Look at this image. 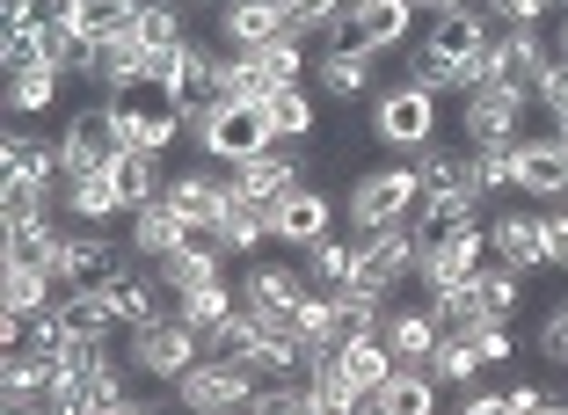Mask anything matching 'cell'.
I'll return each instance as SVG.
<instances>
[{
    "instance_id": "6da1fadb",
    "label": "cell",
    "mask_w": 568,
    "mask_h": 415,
    "mask_svg": "<svg viewBox=\"0 0 568 415\" xmlns=\"http://www.w3.org/2000/svg\"><path fill=\"white\" fill-rule=\"evenodd\" d=\"M183 132L212 168H241V161L277 146L263 102H183Z\"/></svg>"
},
{
    "instance_id": "7a4b0ae2",
    "label": "cell",
    "mask_w": 568,
    "mask_h": 415,
    "mask_svg": "<svg viewBox=\"0 0 568 415\" xmlns=\"http://www.w3.org/2000/svg\"><path fill=\"white\" fill-rule=\"evenodd\" d=\"M423 175H416V161H379V168H365L351 190H343V233L351 241H365V233H386V226H408V219L423 212Z\"/></svg>"
},
{
    "instance_id": "3957f363",
    "label": "cell",
    "mask_w": 568,
    "mask_h": 415,
    "mask_svg": "<svg viewBox=\"0 0 568 415\" xmlns=\"http://www.w3.org/2000/svg\"><path fill=\"white\" fill-rule=\"evenodd\" d=\"M437 102H445V95H437V88H423V81H386L379 95H372V110H365L372 146L416 161L423 146H437Z\"/></svg>"
},
{
    "instance_id": "277c9868",
    "label": "cell",
    "mask_w": 568,
    "mask_h": 415,
    "mask_svg": "<svg viewBox=\"0 0 568 415\" xmlns=\"http://www.w3.org/2000/svg\"><path fill=\"white\" fill-rule=\"evenodd\" d=\"M204 357L197 328H190L175 306H161L153 321H139V328H124V365H132V379H153V386H175L190 365Z\"/></svg>"
},
{
    "instance_id": "5b68a950",
    "label": "cell",
    "mask_w": 568,
    "mask_h": 415,
    "mask_svg": "<svg viewBox=\"0 0 568 415\" xmlns=\"http://www.w3.org/2000/svg\"><path fill=\"white\" fill-rule=\"evenodd\" d=\"M255 365L248 357H197L183 379L168 386V408L175 415H248L255 401Z\"/></svg>"
},
{
    "instance_id": "8992f818",
    "label": "cell",
    "mask_w": 568,
    "mask_h": 415,
    "mask_svg": "<svg viewBox=\"0 0 568 415\" xmlns=\"http://www.w3.org/2000/svg\"><path fill=\"white\" fill-rule=\"evenodd\" d=\"M525 132H532V95H518V88H503V81L459 95V146L510 153Z\"/></svg>"
},
{
    "instance_id": "52a82bcc",
    "label": "cell",
    "mask_w": 568,
    "mask_h": 415,
    "mask_svg": "<svg viewBox=\"0 0 568 415\" xmlns=\"http://www.w3.org/2000/svg\"><path fill=\"white\" fill-rule=\"evenodd\" d=\"M416 270H423L416 226H386V233H365V241H357V284L379 292V300H402L408 284H416Z\"/></svg>"
},
{
    "instance_id": "ba28073f",
    "label": "cell",
    "mask_w": 568,
    "mask_h": 415,
    "mask_svg": "<svg viewBox=\"0 0 568 415\" xmlns=\"http://www.w3.org/2000/svg\"><path fill=\"white\" fill-rule=\"evenodd\" d=\"M554 67H561L554 30H496V44H488V81L518 88V95H539Z\"/></svg>"
},
{
    "instance_id": "9c48e42d",
    "label": "cell",
    "mask_w": 568,
    "mask_h": 415,
    "mask_svg": "<svg viewBox=\"0 0 568 415\" xmlns=\"http://www.w3.org/2000/svg\"><path fill=\"white\" fill-rule=\"evenodd\" d=\"M343 44L372 51V59H402V51L416 44V0H351Z\"/></svg>"
},
{
    "instance_id": "30bf717a",
    "label": "cell",
    "mask_w": 568,
    "mask_h": 415,
    "mask_svg": "<svg viewBox=\"0 0 568 415\" xmlns=\"http://www.w3.org/2000/svg\"><path fill=\"white\" fill-rule=\"evenodd\" d=\"M510 175H518V198L568 204V132H525L510 146Z\"/></svg>"
},
{
    "instance_id": "8fae6325",
    "label": "cell",
    "mask_w": 568,
    "mask_h": 415,
    "mask_svg": "<svg viewBox=\"0 0 568 415\" xmlns=\"http://www.w3.org/2000/svg\"><path fill=\"white\" fill-rule=\"evenodd\" d=\"M110 117H118L124 153H168L175 139H190V132H183V102L153 95V88H139V95H118V102H110Z\"/></svg>"
},
{
    "instance_id": "7c38bea8",
    "label": "cell",
    "mask_w": 568,
    "mask_h": 415,
    "mask_svg": "<svg viewBox=\"0 0 568 415\" xmlns=\"http://www.w3.org/2000/svg\"><path fill=\"white\" fill-rule=\"evenodd\" d=\"M328 233H343V204L328 198V190H314V183H300L292 198H277L270 204V241L277 249H314V241H328Z\"/></svg>"
},
{
    "instance_id": "4fadbf2b",
    "label": "cell",
    "mask_w": 568,
    "mask_h": 415,
    "mask_svg": "<svg viewBox=\"0 0 568 415\" xmlns=\"http://www.w3.org/2000/svg\"><path fill=\"white\" fill-rule=\"evenodd\" d=\"M59 146H67V175H102V168L124 153L118 139V117H110V102H81V110L59 124Z\"/></svg>"
},
{
    "instance_id": "5bb4252c",
    "label": "cell",
    "mask_w": 568,
    "mask_h": 415,
    "mask_svg": "<svg viewBox=\"0 0 568 415\" xmlns=\"http://www.w3.org/2000/svg\"><path fill=\"white\" fill-rule=\"evenodd\" d=\"M234 284H241V306H248V314H292V306L314 292V284H306V263H284V255H248Z\"/></svg>"
},
{
    "instance_id": "9a60e30c",
    "label": "cell",
    "mask_w": 568,
    "mask_h": 415,
    "mask_svg": "<svg viewBox=\"0 0 568 415\" xmlns=\"http://www.w3.org/2000/svg\"><path fill=\"white\" fill-rule=\"evenodd\" d=\"M146 67H153V51L139 44L132 30H118V37H102V44H95V59H88L81 81L95 88L102 102H118V95H139V88H146Z\"/></svg>"
},
{
    "instance_id": "2e32d148",
    "label": "cell",
    "mask_w": 568,
    "mask_h": 415,
    "mask_svg": "<svg viewBox=\"0 0 568 415\" xmlns=\"http://www.w3.org/2000/svg\"><path fill=\"white\" fill-rule=\"evenodd\" d=\"M124 263H132V249H118L110 233H88V226H73V233H67V249L51 255V277L67 284V292H81V284H110Z\"/></svg>"
},
{
    "instance_id": "e0dca14e",
    "label": "cell",
    "mask_w": 568,
    "mask_h": 415,
    "mask_svg": "<svg viewBox=\"0 0 568 415\" xmlns=\"http://www.w3.org/2000/svg\"><path fill=\"white\" fill-rule=\"evenodd\" d=\"M59 212H67L73 226H88V233H110L118 219H132V204H124L118 175L102 168V175H59Z\"/></svg>"
},
{
    "instance_id": "ac0fdd59",
    "label": "cell",
    "mask_w": 568,
    "mask_h": 415,
    "mask_svg": "<svg viewBox=\"0 0 568 415\" xmlns=\"http://www.w3.org/2000/svg\"><path fill=\"white\" fill-rule=\"evenodd\" d=\"M481 263H488V226H474V233H459V241H445V249L423 255L416 292L423 300H445V292H459V284L481 277Z\"/></svg>"
},
{
    "instance_id": "d6986e66",
    "label": "cell",
    "mask_w": 568,
    "mask_h": 415,
    "mask_svg": "<svg viewBox=\"0 0 568 415\" xmlns=\"http://www.w3.org/2000/svg\"><path fill=\"white\" fill-rule=\"evenodd\" d=\"M314 95H335V102H372L379 95V59L357 44H328L314 59Z\"/></svg>"
},
{
    "instance_id": "ffe728a7",
    "label": "cell",
    "mask_w": 568,
    "mask_h": 415,
    "mask_svg": "<svg viewBox=\"0 0 568 415\" xmlns=\"http://www.w3.org/2000/svg\"><path fill=\"white\" fill-rule=\"evenodd\" d=\"M408 226H416L423 255H430V249H445V241H459V233L488 226V204L467 198V190H430V198H423V212L408 219Z\"/></svg>"
},
{
    "instance_id": "44dd1931",
    "label": "cell",
    "mask_w": 568,
    "mask_h": 415,
    "mask_svg": "<svg viewBox=\"0 0 568 415\" xmlns=\"http://www.w3.org/2000/svg\"><path fill=\"white\" fill-rule=\"evenodd\" d=\"M234 175V190L241 198H263V204H277V198H292V190L306 183V153L300 146H270V153H255V161H241V168H226Z\"/></svg>"
},
{
    "instance_id": "7402d4cb",
    "label": "cell",
    "mask_w": 568,
    "mask_h": 415,
    "mask_svg": "<svg viewBox=\"0 0 568 415\" xmlns=\"http://www.w3.org/2000/svg\"><path fill=\"white\" fill-rule=\"evenodd\" d=\"M175 212H183V226H219V212H226V198H234V183H226V168H183V175H168L161 190Z\"/></svg>"
},
{
    "instance_id": "603a6c76",
    "label": "cell",
    "mask_w": 568,
    "mask_h": 415,
    "mask_svg": "<svg viewBox=\"0 0 568 415\" xmlns=\"http://www.w3.org/2000/svg\"><path fill=\"white\" fill-rule=\"evenodd\" d=\"M488 255L510 270H547V226H539V212H488Z\"/></svg>"
},
{
    "instance_id": "cb8c5ba5",
    "label": "cell",
    "mask_w": 568,
    "mask_h": 415,
    "mask_svg": "<svg viewBox=\"0 0 568 415\" xmlns=\"http://www.w3.org/2000/svg\"><path fill=\"white\" fill-rule=\"evenodd\" d=\"M219 51H255L270 37H284V0H219V22H212Z\"/></svg>"
},
{
    "instance_id": "d4e9b609",
    "label": "cell",
    "mask_w": 568,
    "mask_h": 415,
    "mask_svg": "<svg viewBox=\"0 0 568 415\" xmlns=\"http://www.w3.org/2000/svg\"><path fill=\"white\" fill-rule=\"evenodd\" d=\"M67 284L51 277L44 263H22V255H0V300H8V321H37L59 306Z\"/></svg>"
},
{
    "instance_id": "484cf974",
    "label": "cell",
    "mask_w": 568,
    "mask_h": 415,
    "mask_svg": "<svg viewBox=\"0 0 568 415\" xmlns=\"http://www.w3.org/2000/svg\"><path fill=\"white\" fill-rule=\"evenodd\" d=\"M190 241V226H183V212L168 198H153V204H139L132 219H124V249H132V263H161V255H175Z\"/></svg>"
},
{
    "instance_id": "4316f807",
    "label": "cell",
    "mask_w": 568,
    "mask_h": 415,
    "mask_svg": "<svg viewBox=\"0 0 568 415\" xmlns=\"http://www.w3.org/2000/svg\"><path fill=\"white\" fill-rule=\"evenodd\" d=\"M51 328L67 335V343H110V335H124V321L110 314L102 284H81V292H59V306H51Z\"/></svg>"
},
{
    "instance_id": "83f0119b",
    "label": "cell",
    "mask_w": 568,
    "mask_h": 415,
    "mask_svg": "<svg viewBox=\"0 0 568 415\" xmlns=\"http://www.w3.org/2000/svg\"><path fill=\"white\" fill-rule=\"evenodd\" d=\"M234 183V175H226ZM219 249H226V263H248V255H270V204L263 198H226V212H219Z\"/></svg>"
},
{
    "instance_id": "f1b7e54d",
    "label": "cell",
    "mask_w": 568,
    "mask_h": 415,
    "mask_svg": "<svg viewBox=\"0 0 568 415\" xmlns=\"http://www.w3.org/2000/svg\"><path fill=\"white\" fill-rule=\"evenodd\" d=\"M379 335H386V350H394V365H430V350H437V314H430V300H394L386 306V321H379Z\"/></svg>"
},
{
    "instance_id": "f546056e",
    "label": "cell",
    "mask_w": 568,
    "mask_h": 415,
    "mask_svg": "<svg viewBox=\"0 0 568 415\" xmlns=\"http://www.w3.org/2000/svg\"><path fill=\"white\" fill-rule=\"evenodd\" d=\"M437 394H445V386L430 379V365H394V379H386L379 394H365L357 415H445Z\"/></svg>"
},
{
    "instance_id": "4dcf8cb0",
    "label": "cell",
    "mask_w": 568,
    "mask_h": 415,
    "mask_svg": "<svg viewBox=\"0 0 568 415\" xmlns=\"http://www.w3.org/2000/svg\"><path fill=\"white\" fill-rule=\"evenodd\" d=\"M0 161H8V175H37V183H59L67 175V146L51 132H37V124H8Z\"/></svg>"
},
{
    "instance_id": "1f68e13d",
    "label": "cell",
    "mask_w": 568,
    "mask_h": 415,
    "mask_svg": "<svg viewBox=\"0 0 568 415\" xmlns=\"http://www.w3.org/2000/svg\"><path fill=\"white\" fill-rule=\"evenodd\" d=\"M102 300H110V314H118L124 328H139V321H153V314H161V300H168V292H161V277H153L146 263H124L118 277L102 284Z\"/></svg>"
},
{
    "instance_id": "d6a6232c",
    "label": "cell",
    "mask_w": 568,
    "mask_h": 415,
    "mask_svg": "<svg viewBox=\"0 0 568 415\" xmlns=\"http://www.w3.org/2000/svg\"><path fill=\"white\" fill-rule=\"evenodd\" d=\"M67 81H73V73H59V67H22V73H8V117H16V124L51 117V110H59V95H67Z\"/></svg>"
},
{
    "instance_id": "836d02e7",
    "label": "cell",
    "mask_w": 568,
    "mask_h": 415,
    "mask_svg": "<svg viewBox=\"0 0 568 415\" xmlns=\"http://www.w3.org/2000/svg\"><path fill=\"white\" fill-rule=\"evenodd\" d=\"M300 263H306V284L335 300V292H351V284H357V241H351V233H328V241L300 249Z\"/></svg>"
},
{
    "instance_id": "e575fe53",
    "label": "cell",
    "mask_w": 568,
    "mask_h": 415,
    "mask_svg": "<svg viewBox=\"0 0 568 415\" xmlns=\"http://www.w3.org/2000/svg\"><path fill=\"white\" fill-rule=\"evenodd\" d=\"M430 314H437V328L445 335H459V343H474L481 328H496V306L481 300V284H459V292H445V300H430Z\"/></svg>"
},
{
    "instance_id": "d590c367",
    "label": "cell",
    "mask_w": 568,
    "mask_h": 415,
    "mask_svg": "<svg viewBox=\"0 0 568 415\" xmlns=\"http://www.w3.org/2000/svg\"><path fill=\"white\" fill-rule=\"evenodd\" d=\"M168 306H175V314H183L190 328H212V321H226V314L241 306V284L226 277V270H219V277H204V284H190V292H175Z\"/></svg>"
},
{
    "instance_id": "8d00e7d4",
    "label": "cell",
    "mask_w": 568,
    "mask_h": 415,
    "mask_svg": "<svg viewBox=\"0 0 568 415\" xmlns=\"http://www.w3.org/2000/svg\"><path fill=\"white\" fill-rule=\"evenodd\" d=\"M270 73L255 67L248 51H219V73H212V102H270Z\"/></svg>"
},
{
    "instance_id": "74e56055",
    "label": "cell",
    "mask_w": 568,
    "mask_h": 415,
    "mask_svg": "<svg viewBox=\"0 0 568 415\" xmlns=\"http://www.w3.org/2000/svg\"><path fill=\"white\" fill-rule=\"evenodd\" d=\"M300 379H306V394H314L321 415H357V408H365V386L343 379V365H335V357H306Z\"/></svg>"
},
{
    "instance_id": "f35d334b",
    "label": "cell",
    "mask_w": 568,
    "mask_h": 415,
    "mask_svg": "<svg viewBox=\"0 0 568 415\" xmlns=\"http://www.w3.org/2000/svg\"><path fill=\"white\" fill-rule=\"evenodd\" d=\"M263 110H270V132H277L284 146H306V139H314V124H321L314 88H277V95H270Z\"/></svg>"
},
{
    "instance_id": "ab89813d",
    "label": "cell",
    "mask_w": 568,
    "mask_h": 415,
    "mask_svg": "<svg viewBox=\"0 0 568 415\" xmlns=\"http://www.w3.org/2000/svg\"><path fill=\"white\" fill-rule=\"evenodd\" d=\"M335 365H343V379H351V386L379 394V386L394 379V350H386V335H357V343L335 350Z\"/></svg>"
},
{
    "instance_id": "60d3db41",
    "label": "cell",
    "mask_w": 568,
    "mask_h": 415,
    "mask_svg": "<svg viewBox=\"0 0 568 415\" xmlns=\"http://www.w3.org/2000/svg\"><path fill=\"white\" fill-rule=\"evenodd\" d=\"M459 190H467V198H481V204L510 198V190H518V175H510V153L467 146V153H459Z\"/></svg>"
},
{
    "instance_id": "b9f144b4",
    "label": "cell",
    "mask_w": 568,
    "mask_h": 415,
    "mask_svg": "<svg viewBox=\"0 0 568 415\" xmlns=\"http://www.w3.org/2000/svg\"><path fill=\"white\" fill-rule=\"evenodd\" d=\"M132 37H139L146 51L190 44V8H183V0H139V16H132Z\"/></svg>"
},
{
    "instance_id": "7bdbcfd3",
    "label": "cell",
    "mask_w": 568,
    "mask_h": 415,
    "mask_svg": "<svg viewBox=\"0 0 568 415\" xmlns=\"http://www.w3.org/2000/svg\"><path fill=\"white\" fill-rule=\"evenodd\" d=\"M343 16H351V0H284V37H335L343 44Z\"/></svg>"
},
{
    "instance_id": "ee69618b",
    "label": "cell",
    "mask_w": 568,
    "mask_h": 415,
    "mask_svg": "<svg viewBox=\"0 0 568 415\" xmlns=\"http://www.w3.org/2000/svg\"><path fill=\"white\" fill-rule=\"evenodd\" d=\"M59 212V183H37V175H8V190H0V219L8 226H30V219Z\"/></svg>"
},
{
    "instance_id": "f6af8a7d",
    "label": "cell",
    "mask_w": 568,
    "mask_h": 415,
    "mask_svg": "<svg viewBox=\"0 0 568 415\" xmlns=\"http://www.w3.org/2000/svg\"><path fill=\"white\" fill-rule=\"evenodd\" d=\"M481 350H474V343H459V335H437V350H430V379L437 386H474V379H481Z\"/></svg>"
},
{
    "instance_id": "bcb514c9",
    "label": "cell",
    "mask_w": 568,
    "mask_h": 415,
    "mask_svg": "<svg viewBox=\"0 0 568 415\" xmlns=\"http://www.w3.org/2000/svg\"><path fill=\"white\" fill-rule=\"evenodd\" d=\"M248 415H321L314 394H306V379H263L248 401Z\"/></svg>"
},
{
    "instance_id": "7dc6e473",
    "label": "cell",
    "mask_w": 568,
    "mask_h": 415,
    "mask_svg": "<svg viewBox=\"0 0 568 415\" xmlns=\"http://www.w3.org/2000/svg\"><path fill=\"white\" fill-rule=\"evenodd\" d=\"M474 284H481V300L496 306L503 321L525 306V270H510V263H481V277H474Z\"/></svg>"
},
{
    "instance_id": "c3c4849f",
    "label": "cell",
    "mask_w": 568,
    "mask_h": 415,
    "mask_svg": "<svg viewBox=\"0 0 568 415\" xmlns=\"http://www.w3.org/2000/svg\"><path fill=\"white\" fill-rule=\"evenodd\" d=\"M532 350L547 357L554 372H568V300H554L547 314H539V328H532Z\"/></svg>"
},
{
    "instance_id": "681fc988",
    "label": "cell",
    "mask_w": 568,
    "mask_h": 415,
    "mask_svg": "<svg viewBox=\"0 0 568 415\" xmlns=\"http://www.w3.org/2000/svg\"><path fill=\"white\" fill-rule=\"evenodd\" d=\"M481 16L496 22V30H547V0H481Z\"/></svg>"
},
{
    "instance_id": "f907efd6",
    "label": "cell",
    "mask_w": 568,
    "mask_h": 415,
    "mask_svg": "<svg viewBox=\"0 0 568 415\" xmlns=\"http://www.w3.org/2000/svg\"><path fill=\"white\" fill-rule=\"evenodd\" d=\"M503 401H510V415H568V401H561V394H547L539 379H518Z\"/></svg>"
},
{
    "instance_id": "816d5d0a",
    "label": "cell",
    "mask_w": 568,
    "mask_h": 415,
    "mask_svg": "<svg viewBox=\"0 0 568 415\" xmlns=\"http://www.w3.org/2000/svg\"><path fill=\"white\" fill-rule=\"evenodd\" d=\"M539 226H547V270H568V204H547Z\"/></svg>"
},
{
    "instance_id": "f5cc1de1",
    "label": "cell",
    "mask_w": 568,
    "mask_h": 415,
    "mask_svg": "<svg viewBox=\"0 0 568 415\" xmlns=\"http://www.w3.org/2000/svg\"><path fill=\"white\" fill-rule=\"evenodd\" d=\"M474 350H481V365H510L518 357V335H510V321H496V328L474 335Z\"/></svg>"
},
{
    "instance_id": "db71d44e",
    "label": "cell",
    "mask_w": 568,
    "mask_h": 415,
    "mask_svg": "<svg viewBox=\"0 0 568 415\" xmlns=\"http://www.w3.org/2000/svg\"><path fill=\"white\" fill-rule=\"evenodd\" d=\"M452 415H510V401H503V394H459Z\"/></svg>"
},
{
    "instance_id": "11a10c76",
    "label": "cell",
    "mask_w": 568,
    "mask_h": 415,
    "mask_svg": "<svg viewBox=\"0 0 568 415\" xmlns=\"http://www.w3.org/2000/svg\"><path fill=\"white\" fill-rule=\"evenodd\" d=\"M110 415H168V408H161V401H146V394H132V401H118Z\"/></svg>"
},
{
    "instance_id": "9f6ffc18",
    "label": "cell",
    "mask_w": 568,
    "mask_h": 415,
    "mask_svg": "<svg viewBox=\"0 0 568 415\" xmlns=\"http://www.w3.org/2000/svg\"><path fill=\"white\" fill-rule=\"evenodd\" d=\"M452 8H481V0H416V16H452Z\"/></svg>"
},
{
    "instance_id": "6f0895ef",
    "label": "cell",
    "mask_w": 568,
    "mask_h": 415,
    "mask_svg": "<svg viewBox=\"0 0 568 415\" xmlns=\"http://www.w3.org/2000/svg\"><path fill=\"white\" fill-rule=\"evenodd\" d=\"M547 30H554V44H561V59H568V8H561V16L547 22Z\"/></svg>"
},
{
    "instance_id": "680465c9",
    "label": "cell",
    "mask_w": 568,
    "mask_h": 415,
    "mask_svg": "<svg viewBox=\"0 0 568 415\" xmlns=\"http://www.w3.org/2000/svg\"><path fill=\"white\" fill-rule=\"evenodd\" d=\"M59 8H67V0H44V16H59Z\"/></svg>"
},
{
    "instance_id": "91938a15",
    "label": "cell",
    "mask_w": 568,
    "mask_h": 415,
    "mask_svg": "<svg viewBox=\"0 0 568 415\" xmlns=\"http://www.w3.org/2000/svg\"><path fill=\"white\" fill-rule=\"evenodd\" d=\"M547 8H554V16H561V8H568V0H547Z\"/></svg>"
},
{
    "instance_id": "94428289",
    "label": "cell",
    "mask_w": 568,
    "mask_h": 415,
    "mask_svg": "<svg viewBox=\"0 0 568 415\" xmlns=\"http://www.w3.org/2000/svg\"><path fill=\"white\" fill-rule=\"evenodd\" d=\"M212 8H219V0H212Z\"/></svg>"
}]
</instances>
